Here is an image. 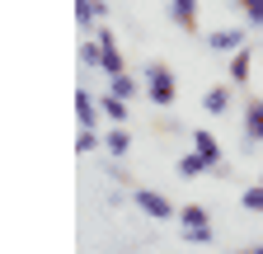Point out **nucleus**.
Returning a JSON list of instances; mask_svg holds the SVG:
<instances>
[{
  "mask_svg": "<svg viewBox=\"0 0 263 254\" xmlns=\"http://www.w3.org/2000/svg\"><path fill=\"white\" fill-rule=\"evenodd\" d=\"M174 5H179V19H183V24H193V0H174Z\"/></svg>",
  "mask_w": 263,
  "mask_h": 254,
  "instance_id": "4",
  "label": "nucleus"
},
{
  "mask_svg": "<svg viewBox=\"0 0 263 254\" xmlns=\"http://www.w3.org/2000/svg\"><path fill=\"white\" fill-rule=\"evenodd\" d=\"M141 207H146L151 216H170V203H164V198H155V193H141Z\"/></svg>",
  "mask_w": 263,
  "mask_h": 254,
  "instance_id": "2",
  "label": "nucleus"
},
{
  "mask_svg": "<svg viewBox=\"0 0 263 254\" xmlns=\"http://www.w3.org/2000/svg\"><path fill=\"white\" fill-rule=\"evenodd\" d=\"M151 99H160V104L174 99V76L164 71V66H151Z\"/></svg>",
  "mask_w": 263,
  "mask_h": 254,
  "instance_id": "1",
  "label": "nucleus"
},
{
  "mask_svg": "<svg viewBox=\"0 0 263 254\" xmlns=\"http://www.w3.org/2000/svg\"><path fill=\"white\" fill-rule=\"evenodd\" d=\"M249 127H254V132H263V104H249Z\"/></svg>",
  "mask_w": 263,
  "mask_h": 254,
  "instance_id": "3",
  "label": "nucleus"
},
{
  "mask_svg": "<svg viewBox=\"0 0 263 254\" xmlns=\"http://www.w3.org/2000/svg\"><path fill=\"white\" fill-rule=\"evenodd\" d=\"M249 207H254V212H263V188H249Z\"/></svg>",
  "mask_w": 263,
  "mask_h": 254,
  "instance_id": "5",
  "label": "nucleus"
}]
</instances>
